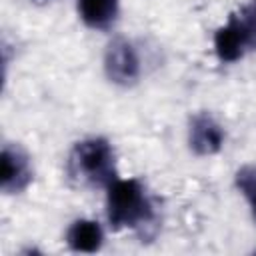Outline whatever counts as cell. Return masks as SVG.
I'll return each mask as SVG.
<instances>
[{"label":"cell","instance_id":"6da1fadb","mask_svg":"<svg viewBox=\"0 0 256 256\" xmlns=\"http://www.w3.org/2000/svg\"><path fill=\"white\" fill-rule=\"evenodd\" d=\"M106 218L112 230H142L156 218L152 198L138 178H116L106 188Z\"/></svg>","mask_w":256,"mask_h":256},{"label":"cell","instance_id":"7a4b0ae2","mask_svg":"<svg viewBox=\"0 0 256 256\" xmlns=\"http://www.w3.org/2000/svg\"><path fill=\"white\" fill-rule=\"evenodd\" d=\"M68 174L80 186L106 190L118 178L114 146L102 136L76 142L68 156Z\"/></svg>","mask_w":256,"mask_h":256},{"label":"cell","instance_id":"3957f363","mask_svg":"<svg viewBox=\"0 0 256 256\" xmlns=\"http://www.w3.org/2000/svg\"><path fill=\"white\" fill-rule=\"evenodd\" d=\"M140 56L134 44L126 38H114L104 52V74L106 78L122 88L134 86L140 78Z\"/></svg>","mask_w":256,"mask_h":256},{"label":"cell","instance_id":"277c9868","mask_svg":"<svg viewBox=\"0 0 256 256\" xmlns=\"http://www.w3.org/2000/svg\"><path fill=\"white\" fill-rule=\"evenodd\" d=\"M0 190L4 194H20L24 192L32 178L34 170L30 164V156L18 144H4L0 154Z\"/></svg>","mask_w":256,"mask_h":256},{"label":"cell","instance_id":"5b68a950","mask_svg":"<svg viewBox=\"0 0 256 256\" xmlns=\"http://www.w3.org/2000/svg\"><path fill=\"white\" fill-rule=\"evenodd\" d=\"M248 52H252L248 34L236 12L228 16V20L214 32V54L222 64H232L242 60Z\"/></svg>","mask_w":256,"mask_h":256},{"label":"cell","instance_id":"8992f818","mask_svg":"<svg viewBox=\"0 0 256 256\" xmlns=\"http://www.w3.org/2000/svg\"><path fill=\"white\" fill-rule=\"evenodd\" d=\"M224 128L208 112H198L188 124V146L196 156L218 154L224 146Z\"/></svg>","mask_w":256,"mask_h":256},{"label":"cell","instance_id":"52a82bcc","mask_svg":"<svg viewBox=\"0 0 256 256\" xmlns=\"http://www.w3.org/2000/svg\"><path fill=\"white\" fill-rule=\"evenodd\" d=\"M66 244L74 252H98L104 244V230L96 220L78 218L66 230Z\"/></svg>","mask_w":256,"mask_h":256},{"label":"cell","instance_id":"ba28073f","mask_svg":"<svg viewBox=\"0 0 256 256\" xmlns=\"http://www.w3.org/2000/svg\"><path fill=\"white\" fill-rule=\"evenodd\" d=\"M78 16L92 30H108L118 18L120 0H78Z\"/></svg>","mask_w":256,"mask_h":256},{"label":"cell","instance_id":"9c48e42d","mask_svg":"<svg viewBox=\"0 0 256 256\" xmlns=\"http://www.w3.org/2000/svg\"><path fill=\"white\" fill-rule=\"evenodd\" d=\"M234 184H236L238 192L246 198L252 220L256 222V164L242 166L234 176Z\"/></svg>","mask_w":256,"mask_h":256},{"label":"cell","instance_id":"30bf717a","mask_svg":"<svg viewBox=\"0 0 256 256\" xmlns=\"http://www.w3.org/2000/svg\"><path fill=\"white\" fill-rule=\"evenodd\" d=\"M236 14L248 34L252 50H256V0H250L248 4H244L240 10H236Z\"/></svg>","mask_w":256,"mask_h":256}]
</instances>
